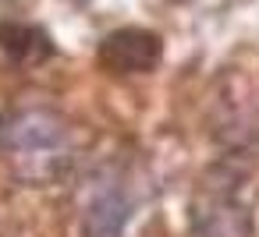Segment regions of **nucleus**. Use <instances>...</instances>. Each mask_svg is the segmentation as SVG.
<instances>
[{"instance_id": "1", "label": "nucleus", "mask_w": 259, "mask_h": 237, "mask_svg": "<svg viewBox=\"0 0 259 237\" xmlns=\"http://www.w3.org/2000/svg\"><path fill=\"white\" fill-rule=\"evenodd\" d=\"M4 152L8 159L18 166V173L43 181L54 177L61 170V163L68 159V145H64V128L54 113L47 110H25L15 113L4 124Z\"/></svg>"}, {"instance_id": "2", "label": "nucleus", "mask_w": 259, "mask_h": 237, "mask_svg": "<svg viewBox=\"0 0 259 237\" xmlns=\"http://www.w3.org/2000/svg\"><path fill=\"white\" fill-rule=\"evenodd\" d=\"M103 61H107V68H114L121 75L149 71L160 61V39L153 32H142V29H121V32L107 36Z\"/></svg>"}]
</instances>
